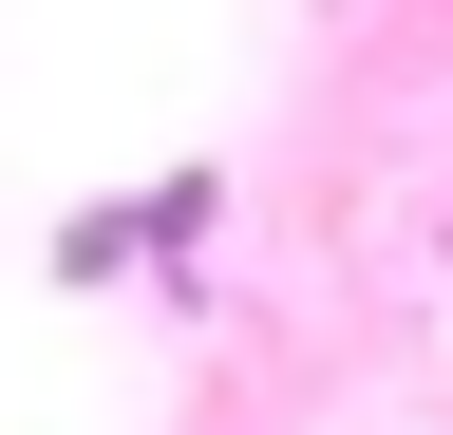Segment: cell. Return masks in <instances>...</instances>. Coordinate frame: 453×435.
<instances>
[{
	"instance_id": "1",
	"label": "cell",
	"mask_w": 453,
	"mask_h": 435,
	"mask_svg": "<svg viewBox=\"0 0 453 435\" xmlns=\"http://www.w3.org/2000/svg\"><path fill=\"white\" fill-rule=\"evenodd\" d=\"M226 228V171L189 151V171H151V190H95L76 228H57V284H133V265H189Z\"/></svg>"
}]
</instances>
